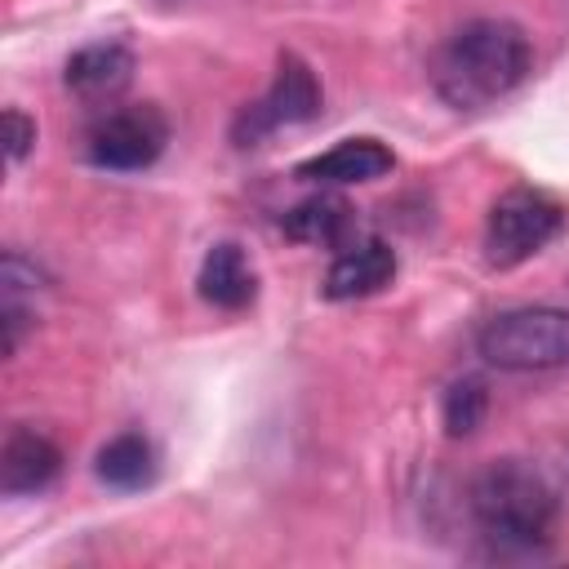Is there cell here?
<instances>
[{
  "label": "cell",
  "instance_id": "cell-1",
  "mask_svg": "<svg viewBox=\"0 0 569 569\" xmlns=\"http://www.w3.org/2000/svg\"><path fill=\"white\" fill-rule=\"evenodd\" d=\"M529 71L533 44L525 27L507 18H471L436 49L431 84L453 111H480L525 84Z\"/></svg>",
  "mask_w": 569,
  "mask_h": 569
},
{
  "label": "cell",
  "instance_id": "cell-2",
  "mask_svg": "<svg viewBox=\"0 0 569 569\" xmlns=\"http://www.w3.org/2000/svg\"><path fill=\"white\" fill-rule=\"evenodd\" d=\"M556 511V485L525 458H498L471 480V516L498 551H538L551 538Z\"/></svg>",
  "mask_w": 569,
  "mask_h": 569
},
{
  "label": "cell",
  "instance_id": "cell-3",
  "mask_svg": "<svg viewBox=\"0 0 569 569\" xmlns=\"http://www.w3.org/2000/svg\"><path fill=\"white\" fill-rule=\"evenodd\" d=\"M476 351L493 369L542 373L569 365V311L560 307H511L480 325Z\"/></svg>",
  "mask_w": 569,
  "mask_h": 569
},
{
  "label": "cell",
  "instance_id": "cell-4",
  "mask_svg": "<svg viewBox=\"0 0 569 569\" xmlns=\"http://www.w3.org/2000/svg\"><path fill=\"white\" fill-rule=\"evenodd\" d=\"M565 227V204L538 187H511L485 218V262L507 271L542 253Z\"/></svg>",
  "mask_w": 569,
  "mask_h": 569
},
{
  "label": "cell",
  "instance_id": "cell-5",
  "mask_svg": "<svg viewBox=\"0 0 569 569\" xmlns=\"http://www.w3.org/2000/svg\"><path fill=\"white\" fill-rule=\"evenodd\" d=\"M169 142V120L160 107L151 102H133V107H116V111H102L84 138V156L89 164L98 169H111V173H133V169H147L160 160Z\"/></svg>",
  "mask_w": 569,
  "mask_h": 569
},
{
  "label": "cell",
  "instance_id": "cell-6",
  "mask_svg": "<svg viewBox=\"0 0 569 569\" xmlns=\"http://www.w3.org/2000/svg\"><path fill=\"white\" fill-rule=\"evenodd\" d=\"M316 116H320V80H316V71H311L302 58L284 53L280 67H276L271 89L236 116L231 138H236L240 147H253V142H262L267 133L289 129V124H307V120H316Z\"/></svg>",
  "mask_w": 569,
  "mask_h": 569
},
{
  "label": "cell",
  "instance_id": "cell-7",
  "mask_svg": "<svg viewBox=\"0 0 569 569\" xmlns=\"http://www.w3.org/2000/svg\"><path fill=\"white\" fill-rule=\"evenodd\" d=\"M391 276H396V249L387 240H351L329 262L320 293L329 302H351V298H369V293L387 289Z\"/></svg>",
  "mask_w": 569,
  "mask_h": 569
},
{
  "label": "cell",
  "instance_id": "cell-8",
  "mask_svg": "<svg viewBox=\"0 0 569 569\" xmlns=\"http://www.w3.org/2000/svg\"><path fill=\"white\" fill-rule=\"evenodd\" d=\"M62 471V449L36 431V427H13L0 445V489L4 493H40L58 480Z\"/></svg>",
  "mask_w": 569,
  "mask_h": 569
},
{
  "label": "cell",
  "instance_id": "cell-9",
  "mask_svg": "<svg viewBox=\"0 0 569 569\" xmlns=\"http://www.w3.org/2000/svg\"><path fill=\"white\" fill-rule=\"evenodd\" d=\"M62 80L76 98L84 102H111L129 89L133 80V53L120 44V40H98V44H84L67 58L62 67Z\"/></svg>",
  "mask_w": 569,
  "mask_h": 569
},
{
  "label": "cell",
  "instance_id": "cell-10",
  "mask_svg": "<svg viewBox=\"0 0 569 569\" xmlns=\"http://www.w3.org/2000/svg\"><path fill=\"white\" fill-rule=\"evenodd\" d=\"M391 169H396V156L378 138H342L329 151L302 160L298 178L320 182V187H351V182H373V178H382Z\"/></svg>",
  "mask_w": 569,
  "mask_h": 569
},
{
  "label": "cell",
  "instance_id": "cell-11",
  "mask_svg": "<svg viewBox=\"0 0 569 569\" xmlns=\"http://www.w3.org/2000/svg\"><path fill=\"white\" fill-rule=\"evenodd\" d=\"M196 289H200V298H204L209 307H218V311H240V307L253 302L258 276H253V262L244 258V249L231 244V240H222V244H213V249L204 253L200 276H196Z\"/></svg>",
  "mask_w": 569,
  "mask_h": 569
},
{
  "label": "cell",
  "instance_id": "cell-12",
  "mask_svg": "<svg viewBox=\"0 0 569 569\" xmlns=\"http://www.w3.org/2000/svg\"><path fill=\"white\" fill-rule=\"evenodd\" d=\"M280 227H284V236L298 240V244H333V249H342V244H351L356 209H351L342 196L320 191V196L293 204V209L280 218Z\"/></svg>",
  "mask_w": 569,
  "mask_h": 569
},
{
  "label": "cell",
  "instance_id": "cell-13",
  "mask_svg": "<svg viewBox=\"0 0 569 569\" xmlns=\"http://www.w3.org/2000/svg\"><path fill=\"white\" fill-rule=\"evenodd\" d=\"M93 471L111 489H147L160 471V458H156V445L142 431H120L98 449Z\"/></svg>",
  "mask_w": 569,
  "mask_h": 569
},
{
  "label": "cell",
  "instance_id": "cell-14",
  "mask_svg": "<svg viewBox=\"0 0 569 569\" xmlns=\"http://www.w3.org/2000/svg\"><path fill=\"white\" fill-rule=\"evenodd\" d=\"M485 409H489V391L480 378H458L449 391H445V431L449 436H471L480 422H485Z\"/></svg>",
  "mask_w": 569,
  "mask_h": 569
},
{
  "label": "cell",
  "instance_id": "cell-15",
  "mask_svg": "<svg viewBox=\"0 0 569 569\" xmlns=\"http://www.w3.org/2000/svg\"><path fill=\"white\" fill-rule=\"evenodd\" d=\"M31 147H36V120L27 111L9 107L4 111V156H9V164H22Z\"/></svg>",
  "mask_w": 569,
  "mask_h": 569
},
{
  "label": "cell",
  "instance_id": "cell-16",
  "mask_svg": "<svg viewBox=\"0 0 569 569\" xmlns=\"http://www.w3.org/2000/svg\"><path fill=\"white\" fill-rule=\"evenodd\" d=\"M160 4H178V0H160Z\"/></svg>",
  "mask_w": 569,
  "mask_h": 569
}]
</instances>
